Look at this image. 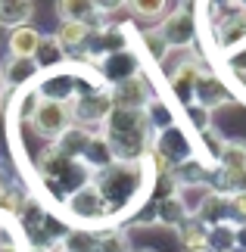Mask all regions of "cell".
<instances>
[{
  "mask_svg": "<svg viewBox=\"0 0 246 252\" xmlns=\"http://www.w3.org/2000/svg\"><path fill=\"white\" fill-rule=\"evenodd\" d=\"M150 178H153V171H150L146 159H141V162H119L115 159L112 165L97 171L94 187L100 190V196L106 202V218H119L125 212L134 215Z\"/></svg>",
  "mask_w": 246,
  "mask_h": 252,
  "instance_id": "cell-1",
  "label": "cell"
},
{
  "mask_svg": "<svg viewBox=\"0 0 246 252\" xmlns=\"http://www.w3.org/2000/svg\"><path fill=\"white\" fill-rule=\"evenodd\" d=\"M159 34L165 37L169 50H187L196 41V9L193 0H178V6L159 22Z\"/></svg>",
  "mask_w": 246,
  "mask_h": 252,
  "instance_id": "cell-3",
  "label": "cell"
},
{
  "mask_svg": "<svg viewBox=\"0 0 246 252\" xmlns=\"http://www.w3.org/2000/svg\"><path fill=\"white\" fill-rule=\"evenodd\" d=\"M28 125H32V131L37 134V137H44V140H50V143H53V140L69 128V125H72V109H69V103L41 100Z\"/></svg>",
  "mask_w": 246,
  "mask_h": 252,
  "instance_id": "cell-7",
  "label": "cell"
},
{
  "mask_svg": "<svg viewBox=\"0 0 246 252\" xmlns=\"http://www.w3.org/2000/svg\"><path fill=\"white\" fill-rule=\"evenodd\" d=\"M56 16L60 22H81L91 28L103 25V13L97 9L94 0H56Z\"/></svg>",
  "mask_w": 246,
  "mask_h": 252,
  "instance_id": "cell-16",
  "label": "cell"
},
{
  "mask_svg": "<svg viewBox=\"0 0 246 252\" xmlns=\"http://www.w3.org/2000/svg\"><path fill=\"white\" fill-rule=\"evenodd\" d=\"M94 3H97V9H100L103 16H109V13H119V9H125L128 0H94Z\"/></svg>",
  "mask_w": 246,
  "mask_h": 252,
  "instance_id": "cell-38",
  "label": "cell"
},
{
  "mask_svg": "<svg viewBox=\"0 0 246 252\" xmlns=\"http://www.w3.org/2000/svg\"><path fill=\"white\" fill-rule=\"evenodd\" d=\"M181 109H184V122L190 125L193 134L212 128V109H206V106H200V103H187V106H181Z\"/></svg>",
  "mask_w": 246,
  "mask_h": 252,
  "instance_id": "cell-33",
  "label": "cell"
},
{
  "mask_svg": "<svg viewBox=\"0 0 246 252\" xmlns=\"http://www.w3.org/2000/svg\"><path fill=\"white\" fill-rule=\"evenodd\" d=\"M66 212L78 221H103L106 218V202L100 196V190L91 184H84V187H78L75 193H69L66 196Z\"/></svg>",
  "mask_w": 246,
  "mask_h": 252,
  "instance_id": "cell-11",
  "label": "cell"
},
{
  "mask_svg": "<svg viewBox=\"0 0 246 252\" xmlns=\"http://www.w3.org/2000/svg\"><path fill=\"white\" fill-rule=\"evenodd\" d=\"M41 32L37 28H32V25H19V28H13V32L6 34V56H35V50H37V44H41Z\"/></svg>",
  "mask_w": 246,
  "mask_h": 252,
  "instance_id": "cell-17",
  "label": "cell"
},
{
  "mask_svg": "<svg viewBox=\"0 0 246 252\" xmlns=\"http://www.w3.org/2000/svg\"><path fill=\"white\" fill-rule=\"evenodd\" d=\"M75 78L78 72H69V69H47L37 81V94L41 100H56V103H72L75 100Z\"/></svg>",
  "mask_w": 246,
  "mask_h": 252,
  "instance_id": "cell-12",
  "label": "cell"
},
{
  "mask_svg": "<svg viewBox=\"0 0 246 252\" xmlns=\"http://www.w3.org/2000/svg\"><path fill=\"white\" fill-rule=\"evenodd\" d=\"M143 112H146V119H150V128H153V134L178 122V115H175V109H172V106L162 100V96H153V100L146 103V109H143Z\"/></svg>",
  "mask_w": 246,
  "mask_h": 252,
  "instance_id": "cell-27",
  "label": "cell"
},
{
  "mask_svg": "<svg viewBox=\"0 0 246 252\" xmlns=\"http://www.w3.org/2000/svg\"><path fill=\"white\" fill-rule=\"evenodd\" d=\"M141 44H143V50L150 53L156 63H165L169 44H165V37L159 34V28H146V32H141Z\"/></svg>",
  "mask_w": 246,
  "mask_h": 252,
  "instance_id": "cell-34",
  "label": "cell"
},
{
  "mask_svg": "<svg viewBox=\"0 0 246 252\" xmlns=\"http://www.w3.org/2000/svg\"><path fill=\"white\" fill-rule=\"evenodd\" d=\"M231 252H240V249H231Z\"/></svg>",
  "mask_w": 246,
  "mask_h": 252,
  "instance_id": "cell-45",
  "label": "cell"
},
{
  "mask_svg": "<svg viewBox=\"0 0 246 252\" xmlns=\"http://www.w3.org/2000/svg\"><path fill=\"white\" fill-rule=\"evenodd\" d=\"M153 87L150 81L141 75H131V78H125L119 84L109 87V100H112V109H146V103L153 100Z\"/></svg>",
  "mask_w": 246,
  "mask_h": 252,
  "instance_id": "cell-9",
  "label": "cell"
},
{
  "mask_svg": "<svg viewBox=\"0 0 246 252\" xmlns=\"http://www.w3.org/2000/svg\"><path fill=\"white\" fill-rule=\"evenodd\" d=\"M218 165H224V168H243L246 171V140H228V143H224Z\"/></svg>",
  "mask_w": 246,
  "mask_h": 252,
  "instance_id": "cell-35",
  "label": "cell"
},
{
  "mask_svg": "<svg viewBox=\"0 0 246 252\" xmlns=\"http://www.w3.org/2000/svg\"><path fill=\"white\" fill-rule=\"evenodd\" d=\"M97 230L91 227H72L63 234V252H94Z\"/></svg>",
  "mask_w": 246,
  "mask_h": 252,
  "instance_id": "cell-29",
  "label": "cell"
},
{
  "mask_svg": "<svg viewBox=\"0 0 246 252\" xmlns=\"http://www.w3.org/2000/svg\"><path fill=\"white\" fill-rule=\"evenodd\" d=\"M128 9L143 22H162L169 16V0H128Z\"/></svg>",
  "mask_w": 246,
  "mask_h": 252,
  "instance_id": "cell-30",
  "label": "cell"
},
{
  "mask_svg": "<svg viewBox=\"0 0 246 252\" xmlns=\"http://www.w3.org/2000/svg\"><path fill=\"white\" fill-rule=\"evenodd\" d=\"M153 202H156V224L178 227L184 218H190L187 209H184V202L178 199V193H175V196H165V199H153Z\"/></svg>",
  "mask_w": 246,
  "mask_h": 252,
  "instance_id": "cell-25",
  "label": "cell"
},
{
  "mask_svg": "<svg viewBox=\"0 0 246 252\" xmlns=\"http://www.w3.org/2000/svg\"><path fill=\"white\" fill-rule=\"evenodd\" d=\"M69 109H72V122L81 125V128H103V122L109 119L112 112V100H109V87H103V91L97 94H87V96H75L72 103H69Z\"/></svg>",
  "mask_w": 246,
  "mask_h": 252,
  "instance_id": "cell-8",
  "label": "cell"
},
{
  "mask_svg": "<svg viewBox=\"0 0 246 252\" xmlns=\"http://www.w3.org/2000/svg\"><path fill=\"white\" fill-rule=\"evenodd\" d=\"M94 252H134V249H131V240H128L125 230L106 227V230H97V246H94Z\"/></svg>",
  "mask_w": 246,
  "mask_h": 252,
  "instance_id": "cell-28",
  "label": "cell"
},
{
  "mask_svg": "<svg viewBox=\"0 0 246 252\" xmlns=\"http://www.w3.org/2000/svg\"><path fill=\"white\" fill-rule=\"evenodd\" d=\"M193 103H200V106H206V109H212V112H215V109H221V106L234 103V94H231V87L224 84L212 69H206L200 78H196Z\"/></svg>",
  "mask_w": 246,
  "mask_h": 252,
  "instance_id": "cell-13",
  "label": "cell"
},
{
  "mask_svg": "<svg viewBox=\"0 0 246 252\" xmlns=\"http://www.w3.org/2000/svg\"><path fill=\"white\" fill-rule=\"evenodd\" d=\"M184 252H209L206 246H196V249H184Z\"/></svg>",
  "mask_w": 246,
  "mask_h": 252,
  "instance_id": "cell-41",
  "label": "cell"
},
{
  "mask_svg": "<svg viewBox=\"0 0 246 252\" xmlns=\"http://www.w3.org/2000/svg\"><path fill=\"white\" fill-rule=\"evenodd\" d=\"M3 187H6V184H3V174H0V190H3Z\"/></svg>",
  "mask_w": 246,
  "mask_h": 252,
  "instance_id": "cell-42",
  "label": "cell"
},
{
  "mask_svg": "<svg viewBox=\"0 0 246 252\" xmlns=\"http://www.w3.org/2000/svg\"><path fill=\"white\" fill-rule=\"evenodd\" d=\"M103 137L119 162H141L153 150V128L143 109H112L103 122Z\"/></svg>",
  "mask_w": 246,
  "mask_h": 252,
  "instance_id": "cell-2",
  "label": "cell"
},
{
  "mask_svg": "<svg viewBox=\"0 0 246 252\" xmlns=\"http://www.w3.org/2000/svg\"><path fill=\"white\" fill-rule=\"evenodd\" d=\"M94 134H97V131H91V128H81V125H75V122H72V125H69V128H66V131L60 134V137L53 140V143H56V147H60V150L66 153L69 159H81Z\"/></svg>",
  "mask_w": 246,
  "mask_h": 252,
  "instance_id": "cell-18",
  "label": "cell"
},
{
  "mask_svg": "<svg viewBox=\"0 0 246 252\" xmlns=\"http://www.w3.org/2000/svg\"><path fill=\"white\" fill-rule=\"evenodd\" d=\"M35 60L37 65H41V72L47 69H60V65H66V53H63V47L60 41H56V34H44L41 37V44H37V50H35Z\"/></svg>",
  "mask_w": 246,
  "mask_h": 252,
  "instance_id": "cell-24",
  "label": "cell"
},
{
  "mask_svg": "<svg viewBox=\"0 0 246 252\" xmlns=\"http://www.w3.org/2000/svg\"><path fill=\"white\" fill-rule=\"evenodd\" d=\"M228 206H231V221L234 224H246V190L237 193V196H228Z\"/></svg>",
  "mask_w": 246,
  "mask_h": 252,
  "instance_id": "cell-37",
  "label": "cell"
},
{
  "mask_svg": "<svg viewBox=\"0 0 246 252\" xmlns=\"http://www.w3.org/2000/svg\"><path fill=\"white\" fill-rule=\"evenodd\" d=\"M35 16V0H0V28H19L28 25Z\"/></svg>",
  "mask_w": 246,
  "mask_h": 252,
  "instance_id": "cell-19",
  "label": "cell"
},
{
  "mask_svg": "<svg viewBox=\"0 0 246 252\" xmlns=\"http://www.w3.org/2000/svg\"><path fill=\"white\" fill-rule=\"evenodd\" d=\"M97 75L103 78V84H119L125 78H131V75H141L143 72V65H141V56H137L131 47L128 50H119V53H109V56H103V60H97Z\"/></svg>",
  "mask_w": 246,
  "mask_h": 252,
  "instance_id": "cell-10",
  "label": "cell"
},
{
  "mask_svg": "<svg viewBox=\"0 0 246 252\" xmlns=\"http://www.w3.org/2000/svg\"><path fill=\"white\" fill-rule=\"evenodd\" d=\"M81 162H84V165L91 168L94 174L100 171V168H106V165H112V162H115V153H112V147H109V140L103 137V131H97L94 137H91V143H87Z\"/></svg>",
  "mask_w": 246,
  "mask_h": 252,
  "instance_id": "cell-20",
  "label": "cell"
},
{
  "mask_svg": "<svg viewBox=\"0 0 246 252\" xmlns=\"http://www.w3.org/2000/svg\"><path fill=\"white\" fill-rule=\"evenodd\" d=\"M153 153L162 156L175 168V165H181V162L196 156V137H190L184 125L175 122V125H169V128L153 134Z\"/></svg>",
  "mask_w": 246,
  "mask_h": 252,
  "instance_id": "cell-5",
  "label": "cell"
},
{
  "mask_svg": "<svg viewBox=\"0 0 246 252\" xmlns=\"http://www.w3.org/2000/svg\"><path fill=\"white\" fill-rule=\"evenodd\" d=\"M206 249L209 252H231L237 249V224L234 221H218L206 230Z\"/></svg>",
  "mask_w": 246,
  "mask_h": 252,
  "instance_id": "cell-22",
  "label": "cell"
},
{
  "mask_svg": "<svg viewBox=\"0 0 246 252\" xmlns=\"http://www.w3.org/2000/svg\"><path fill=\"white\" fill-rule=\"evenodd\" d=\"M237 3H240V6H243V9H246V0H237Z\"/></svg>",
  "mask_w": 246,
  "mask_h": 252,
  "instance_id": "cell-44",
  "label": "cell"
},
{
  "mask_svg": "<svg viewBox=\"0 0 246 252\" xmlns=\"http://www.w3.org/2000/svg\"><path fill=\"white\" fill-rule=\"evenodd\" d=\"M228 69H231L234 78L246 81V44H240L237 50H231V53H228Z\"/></svg>",
  "mask_w": 246,
  "mask_h": 252,
  "instance_id": "cell-36",
  "label": "cell"
},
{
  "mask_svg": "<svg viewBox=\"0 0 246 252\" xmlns=\"http://www.w3.org/2000/svg\"><path fill=\"white\" fill-rule=\"evenodd\" d=\"M212 44L224 53L246 44V9L240 3H231L218 13H212Z\"/></svg>",
  "mask_w": 246,
  "mask_h": 252,
  "instance_id": "cell-4",
  "label": "cell"
},
{
  "mask_svg": "<svg viewBox=\"0 0 246 252\" xmlns=\"http://www.w3.org/2000/svg\"><path fill=\"white\" fill-rule=\"evenodd\" d=\"M134 252H156V249H134Z\"/></svg>",
  "mask_w": 246,
  "mask_h": 252,
  "instance_id": "cell-43",
  "label": "cell"
},
{
  "mask_svg": "<svg viewBox=\"0 0 246 252\" xmlns=\"http://www.w3.org/2000/svg\"><path fill=\"white\" fill-rule=\"evenodd\" d=\"M212 193L209 184H181L178 187V199L184 202V209H187V215H196V209L203 206V199Z\"/></svg>",
  "mask_w": 246,
  "mask_h": 252,
  "instance_id": "cell-32",
  "label": "cell"
},
{
  "mask_svg": "<svg viewBox=\"0 0 246 252\" xmlns=\"http://www.w3.org/2000/svg\"><path fill=\"white\" fill-rule=\"evenodd\" d=\"M237 249L246 252V224H237Z\"/></svg>",
  "mask_w": 246,
  "mask_h": 252,
  "instance_id": "cell-40",
  "label": "cell"
},
{
  "mask_svg": "<svg viewBox=\"0 0 246 252\" xmlns=\"http://www.w3.org/2000/svg\"><path fill=\"white\" fill-rule=\"evenodd\" d=\"M91 25H81V22H60L56 28V41H60L66 60H75V63H84L87 60V41H91Z\"/></svg>",
  "mask_w": 246,
  "mask_h": 252,
  "instance_id": "cell-15",
  "label": "cell"
},
{
  "mask_svg": "<svg viewBox=\"0 0 246 252\" xmlns=\"http://www.w3.org/2000/svg\"><path fill=\"white\" fill-rule=\"evenodd\" d=\"M175 230H178V240H181V246H184V249L206 246V230H209V227H206V224H203V221L196 218V215L184 218V221H181V224L175 227Z\"/></svg>",
  "mask_w": 246,
  "mask_h": 252,
  "instance_id": "cell-26",
  "label": "cell"
},
{
  "mask_svg": "<svg viewBox=\"0 0 246 252\" xmlns=\"http://www.w3.org/2000/svg\"><path fill=\"white\" fill-rule=\"evenodd\" d=\"M28 206V193L22 187H16V184H6L3 190H0V212H6V215H22V209Z\"/></svg>",
  "mask_w": 246,
  "mask_h": 252,
  "instance_id": "cell-31",
  "label": "cell"
},
{
  "mask_svg": "<svg viewBox=\"0 0 246 252\" xmlns=\"http://www.w3.org/2000/svg\"><path fill=\"white\" fill-rule=\"evenodd\" d=\"M37 75H41V65H37L35 56H9V60L0 65V84L6 87V91H22L28 87Z\"/></svg>",
  "mask_w": 246,
  "mask_h": 252,
  "instance_id": "cell-14",
  "label": "cell"
},
{
  "mask_svg": "<svg viewBox=\"0 0 246 252\" xmlns=\"http://www.w3.org/2000/svg\"><path fill=\"white\" fill-rule=\"evenodd\" d=\"M196 218H200L206 227L218 224V221H231V206H228V196H221V193H209V196L203 199V206L196 209Z\"/></svg>",
  "mask_w": 246,
  "mask_h": 252,
  "instance_id": "cell-23",
  "label": "cell"
},
{
  "mask_svg": "<svg viewBox=\"0 0 246 252\" xmlns=\"http://www.w3.org/2000/svg\"><path fill=\"white\" fill-rule=\"evenodd\" d=\"M224 143H228V137L212 125V128H206V131L196 134V156H200L203 162H209V165H218Z\"/></svg>",
  "mask_w": 246,
  "mask_h": 252,
  "instance_id": "cell-21",
  "label": "cell"
},
{
  "mask_svg": "<svg viewBox=\"0 0 246 252\" xmlns=\"http://www.w3.org/2000/svg\"><path fill=\"white\" fill-rule=\"evenodd\" d=\"M206 3H209V13H218V9L231 6V3H237V0H206Z\"/></svg>",
  "mask_w": 246,
  "mask_h": 252,
  "instance_id": "cell-39",
  "label": "cell"
},
{
  "mask_svg": "<svg viewBox=\"0 0 246 252\" xmlns=\"http://www.w3.org/2000/svg\"><path fill=\"white\" fill-rule=\"evenodd\" d=\"M209 69L200 56H181L175 65H169V72H165V78H169V91H172V96L178 100L181 106H187V103H193V87H196V78Z\"/></svg>",
  "mask_w": 246,
  "mask_h": 252,
  "instance_id": "cell-6",
  "label": "cell"
}]
</instances>
